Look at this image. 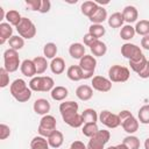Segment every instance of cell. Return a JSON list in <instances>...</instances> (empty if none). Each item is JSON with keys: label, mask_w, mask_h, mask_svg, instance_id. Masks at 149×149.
I'll list each match as a JSON object with an SVG mask.
<instances>
[{"label": "cell", "mask_w": 149, "mask_h": 149, "mask_svg": "<svg viewBox=\"0 0 149 149\" xmlns=\"http://www.w3.org/2000/svg\"><path fill=\"white\" fill-rule=\"evenodd\" d=\"M118 115H119L120 121H121V127L126 133L132 135L135 132H137V129H139V120L129 111H127V109L121 111Z\"/></svg>", "instance_id": "cell-1"}, {"label": "cell", "mask_w": 149, "mask_h": 149, "mask_svg": "<svg viewBox=\"0 0 149 149\" xmlns=\"http://www.w3.org/2000/svg\"><path fill=\"white\" fill-rule=\"evenodd\" d=\"M19 66H21V64L17 51L10 48L7 49L3 52V68L10 73V72H15L19 69Z\"/></svg>", "instance_id": "cell-2"}, {"label": "cell", "mask_w": 149, "mask_h": 149, "mask_svg": "<svg viewBox=\"0 0 149 149\" xmlns=\"http://www.w3.org/2000/svg\"><path fill=\"white\" fill-rule=\"evenodd\" d=\"M56 130V119L55 116L52 115H43L42 119L40 120V125H38V128H37V132L41 136L43 137H49L52 132Z\"/></svg>", "instance_id": "cell-3"}, {"label": "cell", "mask_w": 149, "mask_h": 149, "mask_svg": "<svg viewBox=\"0 0 149 149\" xmlns=\"http://www.w3.org/2000/svg\"><path fill=\"white\" fill-rule=\"evenodd\" d=\"M129 76H130L129 70L126 66H121V65L115 64V65H112L108 69V78L113 83H123V81H127L128 78H129Z\"/></svg>", "instance_id": "cell-4"}, {"label": "cell", "mask_w": 149, "mask_h": 149, "mask_svg": "<svg viewBox=\"0 0 149 149\" xmlns=\"http://www.w3.org/2000/svg\"><path fill=\"white\" fill-rule=\"evenodd\" d=\"M16 30L19 35L26 40H30L36 35V27L34 22L28 17H22L21 22L16 26Z\"/></svg>", "instance_id": "cell-5"}, {"label": "cell", "mask_w": 149, "mask_h": 149, "mask_svg": "<svg viewBox=\"0 0 149 149\" xmlns=\"http://www.w3.org/2000/svg\"><path fill=\"white\" fill-rule=\"evenodd\" d=\"M111 134L108 130H98V133L92 136L87 143V149H105V144L109 141Z\"/></svg>", "instance_id": "cell-6"}, {"label": "cell", "mask_w": 149, "mask_h": 149, "mask_svg": "<svg viewBox=\"0 0 149 149\" xmlns=\"http://www.w3.org/2000/svg\"><path fill=\"white\" fill-rule=\"evenodd\" d=\"M79 66L83 70V79H88L94 73V70L97 66V59L94 58V56L85 55L79 61Z\"/></svg>", "instance_id": "cell-7"}, {"label": "cell", "mask_w": 149, "mask_h": 149, "mask_svg": "<svg viewBox=\"0 0 149 149\" xmlns=\"http://www.w3.org/2000/svg\"><path fill=\"white\" fill-rule=\"evenodd\" d=\"M121 55L128 61H136L143 56L140 47L133 43H125L121 45Z\"/></svg>", "instance_id": "cell-8"}, {"label": "cell", "mask_w": 149, "mask_h": 149, "mask_svg": "<svg viewBox=\"0 0 149 149\" xmlns=\"http://www.w3.org/2000/svg\"><path fill=\"white\" fill-rule=\"evenodd\" d=\"M99 121L105 125L107 128H116L121 125V121H120V118L118 114H114L107 109L102 111L100 114H99Z\"/></svg>", "instance_id": "cell-9"}, {"label": "cell", "mask_w": 149, "mask_h": 149, "mask_svg": "<svg viewBox=\"0 0 149 149\" xmlns=\"http://www.w3.org/2000/svg\"><path fill=\"white\" fill-rule=\"evenodd\" d=\"M61 115L63 118V121L72 128H79L84 123L83 116L78 112H65V113H61Z\"/></svg>", "instance_id": "cell-10"}, {"label": "cell", "mask_w": 149, "mask_h": 149, "mask_svg": "<svg viewBox=\"0 0 149 149\" xmlns=\"http://www.w3.org/2000/svg\"><path fill=\"white\" fill-rule=\"evenodd\" d=\"M92 88L99 92H108L112 88V81L102 76H95L92 78Z\"/></svg>", "instance_id": "cell-11"}, {"label": "cell", "mask_w": 149, "mask_h": 149, "mask_svg": "<svg viewBox=\"0 0 149 149\" xmlns=\"http://www.w3.org/2000/svg\"><path fill=\"white\" fill-rule=\"evenodd\" d=\"M50 102L47 100V99H43V98H40V99H36L34 105H33V108H34V112L38 115H47L50 111Z\"/></svg>", "instance_id": "cell-12"}, {"label": "cell", "mask_w": 149, "mask_h": 149, "mask_svg": "<svg viewBox=\"0 0 149 149\" xmlns=\"http://www.w3.org/2000/svg\"><path fill=\"white\" fill-rule=\"evenodd\" d=\"M20 70H21L22 74L26 76V77L34 78L35 74H37L36 68H35V64H34V61H33V59H24V61L21 63Z\"/></svg>", "instance_id": "cell-13"}, {"label": "cell", "mask_w": 149, "mask_h": 149, "mask_svg": "<svg viewBox=\"0 0 149 149\" xmlns=\"http://www.w3.org/2000/svg\"><path fill=\"white\" fill-rule=\"evenodd\" d=\"M76 95L81 101H87L93 97V88L90 85H79L76 90Z\"/></svg>", "instance_id": "cell-14"}, {"label": "cell", "mask_w": 149, "mask_h": 149, "mask_svg": "<svg viewBox=\"0 0 149 149\" xmlns=\"http://www.w3.org/2000/svg\"><path fill=\"white\" fill-rule=\"evenodd\" d=\"M28 87H29V86L27 85V83H26L23 79L19 78V79H15V80L10 84L9 91H10V94L13 95V98H15V97H16V95H19L20 93L24 92Z\"/></svg>", "instance_id": "cell-15"}, {"label": "cell", "mask_w": 149, "mask_h": 149, "mask_svg": "<svg viewBox=\"0 0 149 149\" xmlns=\"http://www.w3.org/2000/svg\"><path fill=\"white\" fill-rule=\"evenodd\" d=\"M69 54L72 58L74 59H81L84 56H85V47L84 44L81 43H72L70 47H69Z\"/></svg>", "instance_id": "cell-16"}, {"label": "cell", "mask_w": 149, "mask_h": 149, "mask_svg": "<svg viewBox=\"0 0 149 149\" xmlns=\"http://www.w3.org/2000/svg\"><path fill=\"white\" fill-rule=\"evenodd\" d=\"M122 15H123V19H125V22H127L128 24L135 22L139 17V13H137V9L134 7V6H126L122 10Z\"/></svg>", "instance_id": "cell-17"}, {"label": "cell", "mask_w": 149, "mask_h": 149, "mask_svg": "<svg viewBox=\"0 0 149 149\" xmlns=\"http://www.w3.org/2000/svg\"><path fill=\"white\" fill-rule=\"evenodd\" d=\"M90 21L94 24H101L105 20H107V10L102 7V6H99L97 8V10L88 17Z\"/></svg>", "instance_id": "cell-18"}, {"label": "cell", "mask_w": 149, "mask_h": 149, "mask_svg": "<svg viewBox=\"0 0 149 149\" xmlns=\"http://www.w3.org/2000/svg\"><path fill=\"white\" fill-rule=\"evenodd\" d=\"M13 28L12 24L8 22H1L0 23V44H3L6 41H9V38L13 36Z\"/></svg>", "instance_id": "cell-19"}, {"label": "cell", "mask_w": 149, "mask_h": 149, "mask_svg": "<svg viewBox=\"0 0 149 149\" xmlns=\"http://www.w3.org/2000/svg\"><path fill=\"white\" fill-rule=\"evenodd\" d=\"M90 50H91V52L93 54V56H95V57H102V56L107 52V47H106V44H105L102 41L97 40V41L90 47Z\"/></svg>", "instance_id": "cell-20"}, {"label": "cell", "mask_w": 149, "mask_h": 149, "mask_svg": "<svg viewBox=\"0 0 149 149\" xmlns=\"http://www.w3.org/2000/svg\"><path fill=\"white\" fill-rule=\"evenodd\" d=\"M50 70L52 73L55 74H61L64 72L65 70V62L62 57H55L54 59H51L50 63Z\"/></svg>", "instance_id": "cell-21"}, {"label": "cell", "mask_w": 149, "mask_h": 149, "mask_svg": "<svg viewBox=\"0 0 149 149\" xmlns=\"http://www.w3.org/2000/svg\"><path fill=\"white\" fill-rule=\"evenodd\" d=\"M66 76L72 81H79L83 79V70L79 65H71L66 71Z\"/></svg>", "instance_id": "cell-22"}, {"label": "cell", "mask_w": 149, "mask_h": 149, "mask_svg": "<svg viewBox=\"0 0 149 149\" xmlns=\"http://www.w3.org/2000/svg\"><path fill=\"white\" fill-rule=\"evenodd\" d=\"M63 141H64V136H63V133L59 132V130H55L52 132V134L48 137V142H49V146L52 147V148H59L62 144H63Z\"/></svg>", "instance_id": "cell-23"}, {"label": "cell", "mask_w": 149, "mask_h": 149, "mask_svg": "<svg viewBox=\"0 0 149 149\" xmlns=\"http://www.w3.org/2000/svg\"><path fill=\"white\" fill-rule=\"evenodd\" d=\"M68 94H69V91L64 86H55L50 93L51 98L56 101H63L68 97Z\"/></svg>", "instance_id": "cell-24"}, {"label": "cell", "mask_w": 149, "mask_h": 149, "mask_svg": "<svg viewBox=\"0 0 149 149\" xmlns=\"http://www.w3.org/2000/svg\"><path fill=\"white\" fill-rule=\"evenodd\" d=\"M108 26L112 27V28H120V27H123V22H125V19H123V15L122 13L120 12H115L113 13L108 19Z\"/></svg>", "instance_id": "cell-25"}, {"label": "cell", "mask_w": 149, "mask_h": 149, "mask_svg": "<svg viewBox=\"0 0 149 149\" xmlns=\"http://www.w3.org/2000/svg\"><path fill=\"white\" fill-rule=\"evenodd\" d=\"M98 7H99V5H98V2H95V1H84V2L81 3L80 10H81V13H83L85 16L90 17V16L97 10Z\"/></svg>", "instance_id": "cell-26"}, {"label": "cell", "mask_w": 149, "mask_h": 149, "mask_svg": "<svg viewBox=\"0 0 149 149\" xmlns=\"http://www.w3.org/2000/svg\"><path fill=\"white\" fill-rule=\"evenodd\" d=\"M49 142L45 137L38 135V136H35L31 142H30V148L31 149H49Z\"/></svg>", "instance_id": "cell-27"}, {"label": "cell", "mask_w": 149, "mask_h": 149, "mask_svg": "<svg viewBox=\"0 0 149 149\" xmlns=\"http://www.w3.org/2000/svg\"><path fill=\"white\" fill-rule=\"evenodd\" d=\"M33 61H34V64H35L37 74H42V73H44V72L47 71L49 64H48L45 57H43V56H37V57H35Z\"/></svg>", "instance_id": "cell-28"}, {"label": "cell", "mask_w": 149, "mask_h": 149, "mask_svg": "<svg viewBox=\"0 0 149 149\" xmlns=\"http://www.w3.org/2000/svg\"><path fill=\"white\" fill-rule=\"evenodd\" d=\"M5 19L7 20V22H8L9 24L16 27V26L21 22L22 16L20 15V13H19L17 10H15V9H9V10L6 13V17H5Z\"/></svg>", "instance_id": "cell-29"}, {"label": "cell", "mask_w": 149, "mask_h": 149, "mask_svg": "<svg viewBox=\"0 0 149 149\" xmlns=\"http://www.w3.org/2000/svg\"><path fill=\"white\" fill-rule=\"evenodd\" d=\"M81 116H83L84 123H88V122L97 123V121L99 119V115L97 114V112L93 108H86V109H84V112L81 113Z\"/></svg>", "instance_id": "cell-30"}, {"label": "cell", "mask_w": 149, "mask_h": 149, "mask_svg": "<svg viewBox=\"0 0 149 149\" xmlns=\"http://www.w3.org/2000/svg\"><path fill=\"white\" fill-rule=\"evenodd\" d=\"M135 28L132 26V24H126L123 27H121V30H120V37L123 40V41H129L132 40L134 36H135Z\"/></svg>", "instance_id": "cell-31"}, {"label": "cell", "mask_w": 149, "mask_h": 149, "mask_svg": "<svg viewBox=\"0 0 149 149\" xmlns=\"http://www.w3.org/2000/svg\"><path fill=\"white\" fill-rule=\"evenodd\" d=\"M135 33L141 36L149 35V20H140L135 24Z\"/></svg>", "instance_id": "cell-32"}, {"label": "cell", "mask_w": 149, "mask_h": 149, "mask_svg": "<svg viewBox=\"0 0 149 149\" xmlns=\"http://www.w3.org/2000/svg\"><path fill=\"white\" fill-rule=\"evenodd\" d=\"M98 130H99V128H98L97 123H92V122L84 123V126H83V128H81L83 135L86 136V137H90V139H91L92 136H94V135L98 133Z\"/></svg>", "instance_id": "cell-33"}, {"label": "cell", "mask_w": 149, "mask_h": 149, "mask_svg": "<svg viewBox=\"0 0 149 149\" xmlns=\"http://www.w3.org/2000/svg\"><path fill=\"white\" fill-rule=\"evenodd\" d=\"M55 87V81L49 76H41V92H49Z\"/></svg>", "instance_id": "cell-34"}, {"label": "cell", "mask_w": 149, "mask_h": 149, "mask_svg": "<svg viewBox=\"0 0 149 149\" xmlns=\"http://www.w3.org/2000/svg\"><path fill=\"white\" fill-rule=\"evenodd\" d=\"M88 33L92 35V36H94L95 38H100V37H102L104 35H105V33H106V29H105V27L102 26V24H94V23H92L90 27H88Z\"/></svg>", "instance_id": "cell-35"}, {"label": "cell", "mask_w": 149, "mask_h": 149, "mask_svg": "<svg viewBox=\"0 0 149 149\" xmlns=\"http://www.w3.org/2000/svg\"><path fill=\"white\" fill-rule=\"evenodd\" d=\"M122 143L128 149H140V140L134 135H128L122 140Z\"/></svg>", "instance_id": "cell-36"}, {"label": "cell", "mask_w": 149, "mask_h": 149, "mask_svg": "<svg viewBox=\"0 0 149 149\" xmlns=\"http://www.w3.org/2000/svg\"><path fill=\"white\" fill-rule=\"evenodd\" d=\"M8 43H9L10 49H14L17 51L24 47V38H22L20 35H15V36H12L9 38Z\"/></svg>", "instance_id": "cell-37"}, {"label": "cell", "mask_w": 149, "mask_h": 149, "mask_svg": "<svg viewBox=\"0 0 149 149\" xmlns=\"http://www.w3.org/2000/svg\"><path fill=\"white\" fill-rule=\"evenodd\" d=\"M43 54H44V57L45 58H49V59H54L56 54H57V45L52 42H49L44 45L43 48Z\"/></svg>", "instance_id": "cell-38"}, {"label": "cell", "mask_w": 149, "mask_h": 149, "mask_svg": "<svg viewBox=\"0 0 149 149\" xmlns=\"http://www.w3.org/2000/svg\"><path fill=\"white\" fill-rule=\"evenodd\" d=\"M78 104L70 100V101H64V102H61L59 105V112L61 113H65V112H78Z\"/></svg>", "instance_id": "cell-39"}, {"label": "cell", "mask_w": 149, "mask_h": 149, "mask_svg": "<svg viewBox=\"0 0 149 149\" xmlns=\"http://www.w3.org/2000/svg\"><path fill=\"white\" fill-rule=\"evenodd\" d=\"M137 120L143 125H149V105H143L139 109Z\"/></svg>", "instance_id": "cell-40"}, {"label": "cell", "mask_w": 149, "mask_h": 149, "mask_svg": "<svg viewBox=\"0 0 149 149\" xmlns=\"http://www.w3.org/2000/svg\"><path fill=\"white\" fill-rule=\"evenodd\" d=\"M146 63H147V58L144 57V55H143L141 58L136 59V61H129L130 69H132L134 72H136V73H139V72L143 69V66L146 65Z\"/></svg>", "instance_id": "cell-41"}, {"label": "cell", "mask_w": 149, "mask_h": 149, "mask_svg": "<svg viewBox=\"0 0 149 149\" xmlns=\"http://www.w3.org/2000/svg\"><path fill=\"white\" fill-rule=\"evenodd\" d=\"M9 84V72L2 66L0 69V87L3 88Z\"/></svg>", "instance_id": "cell-42"}, {"label": "cell", "mask_w": 149, "mask_h": 149, "mask_svg": "<svg viewBox=\"0 0 149 149\" xmlns=\"http://www.w3.org/2000/svg\"><path fill=\"white\" fill-rule=\"evenodd\" d=\"M28 86L31 91L41 92V76H35L34 78H31Z\"/></svg>", "instance_id": "cell-43"}, {"label": "cell", "mask_w": 149, "mask_h": 149, "mask_svg": "<svg viewBox=\"0 0 149 149\" xmlns=\"http://www.w3.org/2000/svg\"><path fill=\"white\" fill-rule=\"evenodd\" d=\"M31 90L28 87L24 92H22V93H20L19 95H16L14 99L16 100V101H19V102H26V101H28L30 98H31Z\"/></svg>", "instance_id": "cell-44"}, {"label": "cell", "mask_w": 149, "mask_h": 149, "mask_svg": "<svg viewBox=\"0 0 149 149\" xmlns=\"http://www.w3.org/2000/svg\"><path fill=\"white\" fill-rule=\"evenodd\" d=\"M41 3H42V0H26L27 7L30 10H35V12H40Z\"/></svg>", "instance_id": "cell-45"}, {"label": "cell", "mask_w": 149, "mask_h": 149, "mask_svg": "<svg viewBox=\"0 0 149 149\" xmlns=\"http://www.w3.org/2000/svg\"><path fill=\"white\" fill-rule=\"evenodd\" d=\"M9 135H10V128L7 125L1 123L0 125V139L6 140L7 137H9Z\"/></svg>", "instance_id": "cell-46"}, {"label": "cell", "mask_w": 149, "mask_h": 149, "mask_svg": "<svg viewBox=\"0 0 149 149\" xmlns=\"http://www.w3.org/2000/svg\"><path fill=\"white\" fill-rule=\"evenodd\" d=\"M98 38H95L94 36H92L90 33H87V34H85L84 35V37H83V41H84V45H86V47H91L95 41H97Z\"/></svg>", "instance_id": "cell-47"}, {"label": "cell", "mask_w": 149, "mask_h": 149, "mask_svg": "<svg viewBox=\"0 0 149 149\" xmlns=\"http://www.w3.org/2000/svg\"><path fill=\"white\" fill-rule=\"evenodd\" d=\"M51 8V2L49 0H42V3H41V8H40V13L42 14H45L50 10Z\"/></svg>", "instance_id": "cell-48"}, {"label": "cell", "mask_w": 149, "mask_h": 149, "mask_svg": "<svg viewBox=\"0 0 149 149\" xmlns=\"http://www.w3.org/2000/svg\"><path fill=\"white\" fill-rule=\"evenodd\" d=\"M140 78H143V79H147L149 78V61H147L146 65L143 66V69L137 73Z\"/></svg>", "instance_id": "cell-49"}, {"label": "cell", "mask_w": 149, "mask_h": 149, "mask_svg": "<svg viewBox=\"0 0 149 149\" xmlns=\"http://www.w3.org/2000/svg\"><path fill=\"white\" fill-rule=\"evenodd\" d=\"M70 149H87V146H85L81 141H74L71 143Z\"/></svg>", "instance_id": "cell-50"}, {"label": "cell", "mask_w": 149, "mask_h": 149, "mask_svg": "<svg viewBox=\"0 0 149 149\" xmlns=\"http://www.w3.org/2000/svg\"><path fill=\"white\" fill-rule=\"evenodd\" d=\"M141 47L146 50H149V35L147 36H143L141 38Z\"/></svg>", "instance_id": "cell-51"}, {"label": "cell", "mask_w": 149, "mask_h": 149, "mask_svg": "<svg viewBox=\"0 0 149 149\" xmlns=\"http://www.w3.org/2000/svg\"><path fill=\"white\" fill-rule=\"evenodd\" d=\"M5 17H6V14H5V12H3V8L0 7V20H3Z\"/></svg>", "instance_id": "cell-52"}, {"label": "cell", "mask_w": 149, "mask_h": 149, "mask_svg": "<svg viewBox=\"0 0 149 149\" xmlns=\"http://www.w3.org/2000/svg\"><path fill=\"white\" fill-rule=\"evenodd\" d=\"M116 148H118V149H128V148H127V147H126L123 143H120V144H118V146H116Z\"/></svg>", "instance_id": "cell-53"}, {"label": "cell", "mask_w": 149, "mask_h": 149, "mask_svg": "<svg viewBox=\"0 0 149 149\" xmlns=\"http://www.w3.org/2000/svg\"><path fill=\"white\" fill-rule=\"evenodd\" d=\"M144 149H149V137L144 141Z\"/></svg>", "instance_id": "cell-54"}, {"label": "cell", "mask_w": 149, "mask_h": 149, "mask_svg": "<svg viewBox=\"0 0 149 149\" xmlns=\"http://www.w3.org/2000/svg\"><path fill=\"white\" fill-rule=\"evenodd\" d=\"M106 149H118V148H116V146H111V147H108Z\"/></svg>", "instance_id": "cell-55"}]
</instances>
